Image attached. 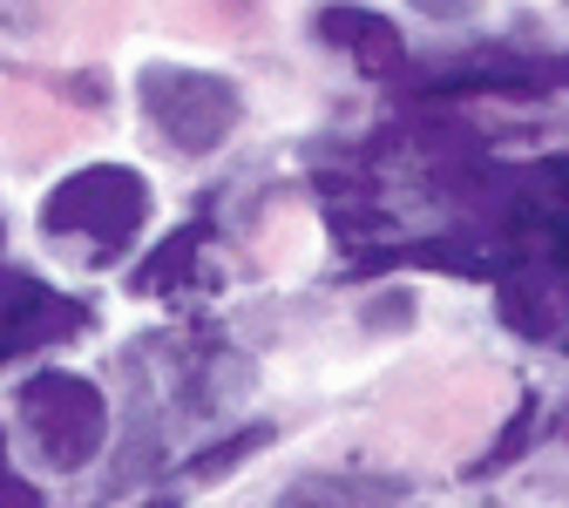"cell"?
Returning a JSON list of instances; mask_svg holds the SVG:
<instances>
[{
	"instance_id": "cell-3",
	"label": "cell",
	"mask_w": 569,
	"mask_h": 508,
	"mask_svg": "<svg viewBox=\"0 0 569 508\" xmlns=\"http://www.w3.org/2000/svg\"><path fill=\"white\" fill-rule=\"evenodd\" d=\"M21 420L34 434V448L48 455V468H82L96 461L109 434V400L76 373H41L21 387Z\"/></svg>"
},
{
	"instance_id": "cell-4",
	"label": "cell",
	"mask_w": 569,
	"mask_h": 508,
	"mask_svg": "<svg viewBox=\"0 0 569 508\" xmlns=\"http://www.w3.org/2000/svg\"><path fill=\"white\" fill-rule=\"evenodd\" d=\"M326 41H346L367 76H400V68H407L400 34L380 14H367V8H326Z\"/></svg>"
},
{
	"instance_id": "cell-5",
	"label": "cell",
	"mask_w": 569,
	"mask_h": 508,
	"mask_svg": "<svg viewBox=\"0 0 569 508\" xmlns=\"http://www.w3.org/2000/svg\"><path fill=\"white\" fill-rule=\"evenodd\" d=\"M190 258H197V231H183V238H170V245H163V251H157L150 265H142V271H136V292H170V285H177V271H183Z\"/></svg>"
},
{
	"instance_id": "cell-2",
	"label": "cell",
	"mask_w": 569,
	"mask_h": 508,
	"mask_svg": "<svg viewBox=\"0 0 569 508\" xmlns=\"http://www.w3.org/2000/svg\"><path fill=\"white\" fill-rule=\"evenodd\" d=\"M136 96H142V116L163 129V142H177L190 157L218 150L238 122V89L224 76H197V68H142Z\"/></svg>"
},
{
	"instance_id": "cell-6",
	"label": "cell",
	"mask_w": 569,
	"mask_h": 508,
	"mask_svg": "<svg viewBox=\"0 0 569 508\" xmlns=\"http://www.w3.org/2000/svg\"><path fill=\"white\" fill-rule=\"evenodd\" d=\"M28 501H41V495L8 468V448H0V508H28Z\"/></svg>"
},
{
	"instance_id": "cell-1",
	"label": "cell",
	"mask_w": 569,
	"mask_h": 508,
	"mask_svg": "<svg viewBox=\"0 0 569 508\" xmlns=\"http://www.w3.org/2000/svg\"><path fill=\"white\" fill-rule=\"evenodd\" d=\"M150 217V190H142L136 170L122 163H96V170H76L41 210V225L54 238H96L89 258H109L136 238V225Z\"/></svg>"
},
{
	"instance_id": "cell-7",
	"label": "cell",
	"mask_w": 569,
	"mask_h": 508,
	"mask_svg": "<svg viewBox=\"0 0 569 508\" xmlns=\"http://www.w3.org/2000/svg\"><path fill=\"white\" fill-rule=\"evenodd\" d=\"M413 8H420V14H441V21H448V14H461V8H468V0H413Z\"/></svg>"
}]
</instances>
